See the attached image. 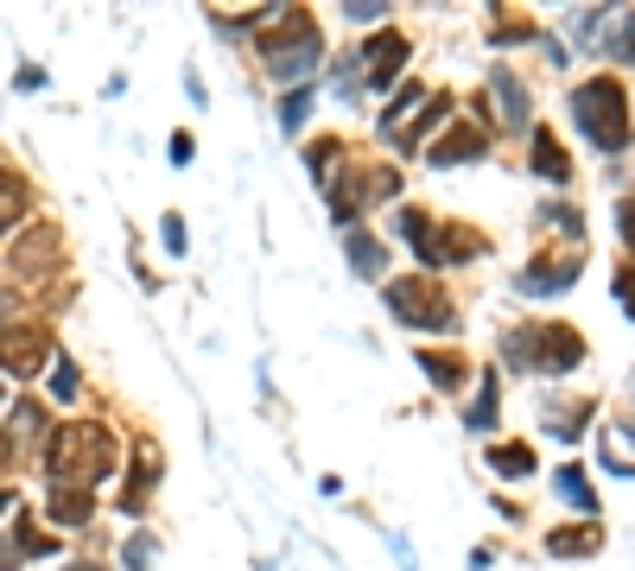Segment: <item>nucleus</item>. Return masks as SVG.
Masks as SVG:
<instances>
[{"label":"nucleus","instance_id":"f257e3e1","mask_svg":"<svg viewBox=\"0 0 635 571\" xmlns=\"http://www.w3.org/2000/svg\"><path fill=\"white\" fill-rule=\"evenodd\" d=\"M114 470V438L102 419H71L45 438V476L58 489H96Z\"/></svg>","mask_w":635,"mask_h":571},{"label":"nucleus","instance_id":"f03ea898","mask_svg":"<svg viewBox=\"0 0 635 571\" xmlns=\"http://www.w3.org/2000/svg\"><path fill=\"white\" fill-rule=\"evenodd\" d=\"M572 121L585 127V140L598 152H623L630 147V102H623V83L616 76H591L572 89Z\"/></svg>","mask_w":635,"mask_h":571},{"label":"nucleus","instance_id":"7ed1b4c3","mask_svg":"<svg viewBox=\"0 0 635 571\" xmlns=\"http://www.w3.org/2000/svg\"><path fill=\"white\" fill-rule=\"evenodd\" d=\"M502 356L509 369H547V375H565L585 362V337L572 324H522L502 337Z\"/></svg>","mask_w":635,"mask_h":571},{"label":"nucleus","instance_id":"20e7f679","mask_svg":"<svg viewBox=\"0 0 635 571\" xmlns=\"http://www.w3.org/2000/svg\"><path fill=\"white\" fill-rule=\"evenodd\" d=\"M261 58L273 76H312V64H318V26L305 20V13H286L280 26H267L261 33Z\"/></svg>","mask_w":635,"mask_h":571},{"label":"nucleus","instance_id":"39448f33","mask_svg":"<svg viewBox=\"0 0 635 571\" xmlns=\"http://www.w3.org/2000/svg\"><path fill=\"white\" fill-rule=\"evenodd\" d=\"M388 311L413 324V331H451V299L432 286V280H388Z\"/></svg>","mask_w":635,"mask_h":571},{"label":"nucleus","instance_id":"423d86ee","mask_svg":"<svg viewBox=\"0 0 635 571\" xmlns=\"http://www.w3.org/2000/svg\"><path fill=\"white\" fill-rule=\"evenodd\" d=\"M51 362V331L45 324H7L0 331V375H38Z\"/></svg>","mask_w":635,"mask_h":571},{"label":"nucleus","instance_id":"0eeeda50","mask_svg":"<svg viewBox=\"0 0 635 571\" xmlns=\"http://www.w3.org/2000/svg\"><path fill=\"white\" fill-rule=\"evenodd\" d=\"M58 266V228L51 223H33L20 241H13V255H7V273L20 280V286H33V280H45Z\"/></svg>","mask_w":635,"mask_h":571},{"label":"nucleus","instance_id":"6e6552de","mask_svg":"<svg viewBox=\"0 0 635 571\" xmlns=\"http://www.w3.org/2000/svg\"><path fill=\"white\" fill-rule=\"evenodd\" d=\"M401 58H407V33H394V26H381V33L363 45V83L375 89H388L394 76H401Z\"/></svg>","mask_w":635,"mask_h":571},{"label":"nucleus","instance_id":"1a4fd4ad","mask_svg":"<svg viewBox=\"0 0 635 571\" xmlns=\"http://www.w3.org/2000/svg\"><path fill=\"white\" fill-rule=\"evenodd\" d=\"M489 152V127L484 121H457V127H445L439 140H432V165H471V159H484Z\"/></svg>","mask_w":635,"mask_h":571},{"label":"nucleus","instance_id":"9d476101","mask_svg":"<svg viewBox=\"0 0 635 571\" xmlns=\"http://www.w3.org/2000/svg\"><path fill=\"white\" fill-rule=\"evenodd\" d=\"M572 280H578V261H572V255H540L534 266H522V273H515V286H522L527 299H547V293H565Z\"/></svg>","mask_w":635,"mask_h":571},{"label":"nucleus","instance_id":"9b49d317","mask_svg":"<svg viewBox=\"0 0 635 571\" xmlns=\"http://www.w3.org/2000/svg\"><path fill=\"white\" fill-rule=\"evenodd\" d=\"M413 362H419V375L432 381L439 394H457V387L471 381V369H464V356H451V349H419Z\"/></svg>","mask_w":635,"mask_h":571},{"label":"nucleus","instance_id":"f8f14e48","mask_svg":"<svg viewBox=\"0 0 635 571\" xmlns=\"http://www.w3.org/2000/svg\"><path fill=\"white\" fill-rule=\"evenodd\" d=\"M598 546H603L598 521H578V527H553L547 533V553H553V559H591Z\"/></svg>","mask_w":635,"mask_h":571},{"label":"nucleus","instance_id":"ddd939ff","mask_svg":"<svg viewBox=\"0 0 635 571\" xmlns=\"http://www.w3.org/2000/svg\"><path fill=\"white\" fill-rule=\"evenodd\" d=\"M45 514H51L58 527H83V521L96 514V495H89V489H58V483H51V495H45Z\"/></svg>","mask_w":635,"mask_h":571},{"label":"nucleus","instance_id":"4468645a","mask_svg":"<svg viewBox=\"0 0 635 571\" xmlns=\"http://www.w3.org/2000/svg\"><path fill=\"white\" fill-rule=\"evenodd\" d=\"M534 172H540L547 185H565V178H572V159H565V147L553 140V127H534Z\"/></svg>","mask_w":635,"mask_h":571},{"label":"nucleus","instance_id":"2eb2a0df","mask_svg":"<svg viewBox=\"0 0 635 571\" xmlns=\"http://www.w3.org/2000/svg\"><path fill=\"white\" fill-rule=\"evenodd\" d=\"M26 210H33V190H26V178L0 165V228H20V223H26Z\"/></svg>","mask_w":635,"mask_h":571},{"label":"nucleus","instance_id":"dca6fc26","mask_svg":"<svg viewBox=\"0 0 635 571\" xmlns=\"http://www.w3.org/2000/svg\"><path fill=\"white\" fill-rule=\"evenodd\" d=\"M553 489H560L565 501H572V508L585 514V521H598V495H591V483H585V470H578V463H560V476H553Z\"/></svg>","mask_w":635,"mask_h":571},{"label":"nucleus","instance_id":"f3484780","mask_svg":"<svg viewBox=\"0 0 635 571\" xmlns=\"http://www.w3.org/2000/svg\"><path fill=\"white\" fill-rule=\"evenodd\" d=\"M598 51H610V58H623V64H635V7H630V13H616V20H603Z\"/></svg>","mask_w":635,"mask_h":571},{"label":"nucleus","instance_id":"a211bd4d","mask_svg":"<svg viewBox=\"0 0 635 571\" xmlns=\"http://www.w3.org/2000/svg\"><path fill=\"white\" fill-rule=\"evenodd\" d=\"M489 89H496V102H502V121H515V127H522V121H527V89H522V76L496 71V76H489Z\"/></svg>","mask_w":635,"mask_h":571},{"label":"nucleus","instance_id":"6ab92c4d","mask_svg":"<svg viewBox=\"0 0 635 571\" xmlns=\"http://www.w3.org/2000/svg\"><path fill=\"white\" fill-rule=\"evenodd\" d=\"M489 470H496V476H527V470H534V451H527L522 438H515V445H496V451H489Z\"/></svg>","mask_w":635,"mask_h":571},{"label":"nucleus","instance_id":"aec40b11","mask_svg":"<svg viewBox=\"0 0 635 571\" xmlns=\"http://www.w3.org/2000/svg\"><path fill=\"white\" fill-rule=\"evenodd\" d=\"M13 546H20V559H45V553H51L58 539L38 527V521H26V514H20V527H13Z\"/></svg>","mask_w":635,"mask_h":571},{"label":"nucleus","instance_id":"412c9836","mask_svg":"<svg viewBox=\"0 0 635 571\" xmlns=\"http://www.w3.org/2000/svg\"><path fill=\"white\" fill-rule=\"evenodd\" d=\"M350 266H356L363 280H375V273H381V241H375V235H363V228H356V235H350Z\"/></svg>","mask_w":635,"mask_h":571},{"label":"nucleus","instance_id":"4be33fe9","mask_svg":"<svg viewBox=\"0 0 635 571\" xmlns=\"http://www.w3.org/2000/svg\"><path fill=\"white\" fill-rule=\"evenodd\" d=\"M337 159H343V140H312V178H318V185L337 178Z\"/></svg>","mask_w":635,"mask_h":571},{"label":"nucleus","instance_id":"5701e85b","mask_svg":"<svg viewBox=\"0 0 635 571\" xmlns=\"http://www.w3.org/2000/svg\"><path fill=\"white\" fill-rule=\"evenodd\" d=\"M305 114H312V89H293V96L280 102V127H286V134H300Z\"/></svg>","mask_w":635,"mask_h":571},{"label":"nucleus","instance_id":"b1692460","mask_svg":"<svg viewBox=\"0 0 635 571\" xmlns=\"http://www.w3.org/2000/svg\"><path fill=\"white\" fill-rule=\"evenodd\" d=\"M445 96H432V109L419 114V121H413V127H401V134H394V140H401V147H413V140H419V134H426V127H439V121H445Z\"/></svg>","mask_w":635,"mask_h":571},{"label":"nucleus","instance_id":"393cba45","mask_svg":"<svg viewBox=\"0 0 635 571\" xmlns=\"http://www.w3.org/2000/svg\"><path fill=\"white\" fill-rule=\"evenodd\" d=\"M471 425H477V432H489V425H496V375H484V387H477V407H471Z\"/></svg>","mask_w":635,"mask_h":571},{"label":"nucleus","instance_id":"a878e982","mask_svg":"<svg viewBox=\"0 0 635 571\" xmlns=\"http://www.w3.org/2000/svg\"><path fill=\"white\" fill-rule=\"evenodd\" d=\"M76 387H83V381H76V362H58V369H51V394H58V400H76Z\"/></svg>","mask_w":635,"mask_h":571},{"label":"nucleus","instance_id":"bb28decb","mask_svg":"<svg viewBox=\"0 0 635 571\" xmlns=\"http://www.w3.org/2000/svg\"><path fill=\"white\" fill-rule=\"evenodd\" d=\"M121 559H127V571H147V559H152V539H147V533H134Z\"/></svg>","mask_w":635,"mask_h":571},{"label":"nucleus","instance_id":"cd10ccee","mask_svg":"<svg viewBox=\"0 0 635 571\" xmlns=\"http://www.w3.org/2000/svg\"><path fill=\"white\" fill-rule=\"evenodd\" d=\"M343 13H350V20H363V26H375V20H381V13H388V0H350V7H343Z\"/></svg>","mask_w":635,"mask_h":571},{"label":"nucleus","instance_id":"c85d7f7f","mask_svg":"<svg viewBox=\"0 0 635 571\" xmlns=\"http://www.w3.org/2000/svg\"><path fill=\"white\" fill-rule=\"evenodd\" d=\"M159 235H166V248H172V255H185V223H179V216H166Z\"/></svg>","mask_w":635,"mask_h":571},{"label":"nucleus","instance_id":"c756f323","mask_svg":"<svg viewBox=\"0 0 635 571\" xmlns=\"http://www.w3.org/2000/svg\"><path fill=\"white\" fill-rule=\"evenodd\" d=\"M616 228H623V241L635 248V197H630V203H616Z\"/></svg>","mask_w":635,"mask_h":571},{"label":"nucleus","instance_id":"7c9ffc66","mask_svg":"<svg viewBox=\"0 0 635 571\" xmlns=\"http://www.w3.org/2000/svg\"><path fill=\"white\" fill-rule=\"evenodd\" d=\"M191 152H197V140L191 134H172V165H191Z\"/></svg>","mask_w":635,"mask_h":571},{"label":"nucleus","instance_id":"2f4dec72","mask_svg":"<svg viewBox=\"0 0 635 571\" xmlns=\"http://www.w3.org/2000/svg\"><path fill=\"white\" fill-rule=\"evenodd\" d=\"M0 571H20V546L13 539H0Z\"/></svg>","mask_w":635,"mask_h":571},{"label":"nucleus","instance_id":"473e14b6","mask_svg":"<svg viewBox=\"0 0 635 571\" xmlns=\"http://www.w3.org/2000/svg\"><path fill=\"white\" fill-rule=\"evenodd\" d=\"M616 293H623V299L635 305V266H630V273H623V280H616Z\"/></svg>","mask_w":635,"mask_h":571},{"label":"nucleus","instance_id":"72a5a7b5","mask_svg":"<svg viewBox=\"0 0 635 571\" xmlns=\"http://www.w3.org/2000/svg\"><path fill=\"white\" fill-rule=\"evenodd\" d=\"M7 508H13V489H0V514H7Z\"/></svg>","mask_w":635,"mask_h":571},{"label":"nucleus","instance_id":"f704fd0d","mask_svg":"<svg viewBox=\"0 0 635 571\" xmlns=\"http://www.w3.org/2000/svg\"><path fill=\"white\" fill-rule=\"evenodd\" d=\"M71 571H102V566H96V559H83V566H71Z\"/></svg>","mask_w":635,"mask_h":571}]
</instances>
